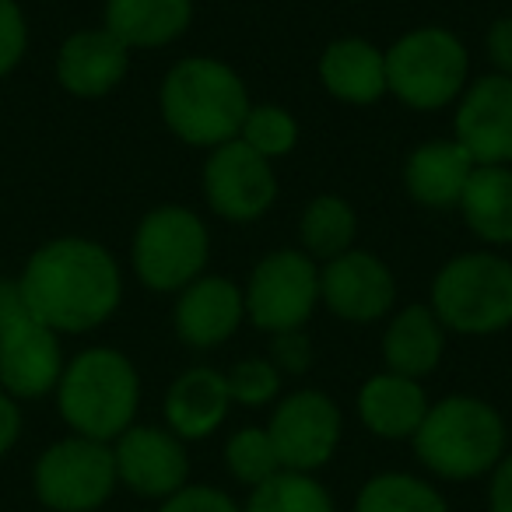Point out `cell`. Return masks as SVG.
Segmentation results:
<instances>
[{
    "mask_svg": "<svg viewBox=\"0 0 512 512\" xmlns=\"http://www.w3.org/2000/svg\"><path fill=\"white\" fill-rule=\"evenodd\" d=\"M25 309L50 330H88L120 302V274L113 256L85 239L43 246L25 267Z\"/></svg>",
    "mask_w": 512,
    "mask_h": 512,
    "instance_id": "6da1fadb",
    "label": "cell"
},
{
    "mask_svg": "<svg viewBox=\"0 0 512 512\" xmlns=\"http://www.w3.org/2000/svg\"><path fill=\"white\" fill-rule=\"evenodd\" d=\"M162 113L190 144H225L242 130L249 113L242 81L218 60H183L165 78Z\"/></svg>",
    "mask_w": 512,
    "mask_h": 512,
    "instance_id": "7a4b0ae2",
    "label": "cell"
},
{
    "mask_svg": "<svg viewBox=\"0 0 512 512\" xmlns=\"http://www.w3.org/2000/svg\"><path fill=\"white\" fill-rule=\"evenodd\" d=\"M414 446L425 467L442 477H477L498 460L505 428L488 404L449 397L425 414L414 432Z\"/></svg>",
    "mask_w": 512,
    "mask_h": 512,
    "instance_id": "3957f363",
    "label": "cell"
},
{
    "mask_svg": "<svg viewBox=\"0 0 512 512\" xmlns=\"http://www.w3.org/2000/svg\"><path fill=\"white\" fill-rule=\"evenodd\" d=\"M60 411L85 439H113L137 411V376L116 351H85L60 383Z\"/></svg>",
    "mask_w": 512,
    "mask_h": 512,
    "instance_id": "277c9868",
    "label": "cell"
},
{
    "mask_svg": "<svg viewBox=\"0 0 512 512\" xmlns=\"http://www.w3.org/2000/svg\"><path fill=\"white\" fill-rule=\"evenodd\" d=\"M435 313L463 334H488L512 320V267L498 256L470 253L435 278Z\"/></svg>",
    "mask_w": 512,
    "mask_h": 512,
    "instance_id": "5b68a950",
    "label": "cell"
},
{
    "mask_svg": "<svg viewBox=\"0 0 512 512\" xmlns=\"http://www.w3.org/2000/svg\"><path fill=\"white\" fill-rule=\"evenodd\" d=\"M386 88L414 109L446 106L463 85L467 53L449 32L421 29L386 53Z\"/></svg>",
    "mask_w": 512,
    "mask_h": 512,
    "instance_id": "8992f818",
    "label": "cell"
},
{
    "mask_svg": "<svg viewBox=\"0 0 512 512\" xmlns=\"http://www.w3.org/2000/svg\"><path fill=\"white\" fill-rule=\"evenodd\" d=\"M207 260V232L190 211L162 207L148 214L137 228L134 264L144 285L158 292H172L179 285H190Z\"/></svg>",
    "mask_w": 512,
    "mask_h": 512,
    "instance_id": "52a82bcc",
    "label": "cell"
},
{
    "mask_svg": "<svg viewBox=\"0 0 512 512\" xmlns=\"http://www.w3.org/2000/svg\"><path fill=\"white\" fill-rule=\"evenodd\" d=\"M116 456L99 439H67L46 449L36 467V488L50 509L88 512L113 491Z\"/></svg>",
    "mask_w": 512,
    "mask_h": 512,
    "instance_id": "ba28073f",
    "label": "cell"
},
{
    "mask_svg": "<svg viewBox=\"0 0 512 512\" xmlns=\"http://www.w3.org/2000/svg\"><path fill=\"white\" fill-rule=\"evenodd\" d=\"M316 295H320V278L313 260L299 253H274L256 267L246 306L256 327L288 334L313 313Z\"/></svg>",
    "mask_w": 512,
    "mask_h": 512,
    "instance_id": "9c48e42d",
    "label": "cell"
},
{
    "mask_svg": "<svg viewBox=\"0 0 512 512\" xmlns=\"http://www.w3.org/2000/svg\"><path fill=\"white\" fill-rule=\"evenodd\" d=\"M341 432V414L323 393H295L278 407L271 428V446L278 453V463L288 470H313L330 460Z\"/></svg>",
    "mask_w": 512,
    "mask_h": 512,
    "instance_id": "30bf717a",
    "label": "cell"
},
{
    "mask_svg": "<svg viewBox=\"0 0 512 512\" xmlns=\"http://www.w3.org/2000/svg\"><path fill=\"white\" fill-rule=\"evenodd\" d=\"M204 190L218 214L232 221H249L271 207L274 176L260 151H253L246 141H225L207 162Z\"/></svg>",
    "mask_w": 512,
    "mask_h": 512,
    "instance_id": "8fae6325",
    "label": "cell"
},
{
    "mask_svg": "<svg viewBox=\"0 0 512 512\" xmlns=\"http://www.w3.org/2000/svg\"><path fill=\"white\" fill-rule=\"evenodd\" d=\"M456 137L474 162H512V78H484L470 88L456 116Z\"/></svg>",
    "mask_w": 512,
    "mask_h": 512,
    "instance_id": "7c38bea8",
    "label": "cell"
},
{
    "mask_svg": "<svg viewBox=\"0 0 512 512\" xmlns=\"http://www.w3.org/2000/svg\"><path fill=\"white\" fill-rule=\"evenodd\" d=\"M60 376V348L46 323L32 313L18 316L0 334V383L15 397H39Z\"/></svg>",
    "mask_w": 512,
    "mask_h": 512,
    "instance_id": "4fadbf2b",
    "label": "cell"
},
{
    "mask_svg": "<svg viewBox=\"0 0 512 512\" xmlns=\"http://www.w3.org/2000/svg\"><path fill=\"white\" fill-rule=\"evenodd\" d=\"M320 292L344 320H376L393 306L390 271L369 253L334 256L320 278Z\"/></svg>",
    "mask_w": 512,
    "mask_h": 512,
    "instance_id": "5bb4252c",
    "label": "cell"
},
{
    "mask_svg": "<svg viewBox=\"0 0 512 512\" xmlns=\"http://www.w3.org/2000/svg\"><path fill=\"white\" fill-rule=\"evenodd\" d=\"M116 474L141 495H172L186 481V456L179 442L155 428H130L113 449Z\"/></svg>",
    "mask_w": 512,
    "mask_h": 512,
    "instance_id": "9a60e30c",
    "label": "cell"
},
{
    "mask_svg": "<svg viewBox=\"0 0 512 512\" xmlns=\"http://www.w3.org/2000/svg\"><path fill=\"white\" fill-rule=\"evenodd\" d=\"M127 71V46L113 32H78L60 50V81L74 95H106Z\"/></svg>",
    "mask_w": 512,
    "mask_h": 512,
    "instance_id": "2e32d148",
    "label": "cell"
},
{
    "mask_svg": "<svg viewBox=\"0 0 512 512\" xmlns=\"http://www.w3.org/2000/svg\"><path fill=\"white\" fill-rule=\"evenodd\" d=\"M239 316L242 299L235 285H228L225 278H204L183 292L176 309V327L183 341L197 344V348H211L239 327Z\"/></svg>",
    "mask_w": 512,
    "mask_h": 512,
    "instance_id": "e0dca14e",
    "label": "cell"
},
{
    "mask_svg": "<svg viewBox=\"0 0 512 512\" xmlns=\"http://www.w3.org/2000/svg\"><path fill=\"white\" fill-rule=\"evenodd\" d=\"M470 172H474V158L463 151V144L432 141L414 151L407 162V186L421 204L449 207L460 200Z\"/></svg>",
    "mask_w": 512,
    "mask_h": 512,
    "instance_id": "ac0fdd59",
    "label": "cell"
},
{
    "mask_svg": "<svg viewBox=\"0 0 512 512\" xmlns=\"http://www.w3.org/2000/svg\"><path fill=\"white\" fill-rule=\"evenodd\" d=\"M190 22V0H109L106 29L123 46H162Z\"/></svg>",
    "mask_w": 512,
    "mask_h": 512,
    "instance_id": "d6986e66",
    "label": "cell"
},
{
    "mask_svg": "<svg viewBox=\"0 0 512 512\" xmlns=\"http://www.w3.org/2000/svg\"><path fill=\"white\" fill-rule=\"evenodd\" d=\"M358 407H362V418L372 432L393 435V439L414 435L428 414L425 393L407 376H376L372 383H365Z\"/></svg>",
    "mask_w": 512,
    "mask_h": 512,
    "instance_id": "ffe728a7",
    "label": "cell"
},
{
    "mask_svg": "<svg viewBox=\"0 0 512 512\" xmlns=\"http://www.w3.org/2000/svg\"><path fill=\"white\" fill-rule=\"evenodd\" d=\"M323 85L348 102H376L386 92V60L362 39H344L327 50L320 64Z\"/></svg>",
    "mask_w": 512,
    "mask_h": 512,
    "instance_id": "44dd1931",
    "label": "cell"
},
{
    "mask_svg": "<svg viewBox=\"0 0 512 512\" xmlns=\"http://www.w3.org/2000/svg\"><path fill=\"white\" fill-rule=\"evenodd\" d=\"M228 407V383L211 369H193L179 379L169 390V425L186 439H200V435L214 432L218 421L225 418Z\"/></svg>",
    "mask_w": 512,
    "mask_h": 512,
    "instance_id": "7402d4cb",
    "label": "cell"
},
{
    "mask_svg": "<svg viewBox=\"0 0 512 512\" xmlns=\"http://www.w3.org/2000/svg\"><path fill=\"white\" fill-rule=\"evenodd\" d=\"M470 228L488 242H512V172L502 165H481L470 172L460 193Z\"/></svg>",
    "mask_w": 512,
    "mask_h": 512,
    "instance_id": "603a6c76",
    "label": "cell"
},
{
    "mask_svg": "<svg viewBox=\"0 0 512 512\" xmlns=\"http://www.w3.org/2000/svg\"><path fill=\"white\" fill-rule=\"evenodd\" d=\"M383 351L393 376H407V379L425 376V372L435 369V362L442 355V330L428 309L411 306L386 330Z\"/></svg>",
    "mask_w": 512,
    "mask_h": 512,
    "instance_id": "cb8c5ba5",
    "label": "cell"
},
{
    "mask_svg": "<svg viewBox=\"0 0 512 512\" xmlns=\"http://www.w3.org/2000/svg\"><path fill=\"white\" fill-rule=\"evenodd\" d=\"M246 512H334L330 495L299 470H278L256 484Z\"/></svg>",
    "mask_w": 512,
    "mask_h": 512,
    "instance_id": "d4e9b609",
    "label": "cell"
},
{
    "mask_svg": "<svg viewBox=\"0 0 512 512\" xmlns=\"http://www.w3.org/2000/svg\"><path fill=\"white\" fill-rule=\"evenodd\" d=\"M358 512H446L442 498L428 484L404 474H383L358 495Z\"/></svg>",
    "mask_w": 512,
    "mask_h": 512,
    "instance_id": "484cf974",
    "label": "cell"
},
{
    "mask_svg": "<svg viewBox=\"0 0 512 512\" xmlns=\"http://www.w3.org/2000/svg\"><path fill=\"white\" fill-rule=\"evenodd\" d=\"M302 239L313 256H341L348 242L355 239V214L337 197H320L309 204L302 218Z\"/></svg>",
    "mask_w": 512,
    "mask_h": 512,
    "instance_id": "4316f807",
    "label": "cell"
},
{
    "mask_svg": "<svg viewBox=\"0 0 512 512\" xmlns=\"http://www.w3.org/2000/svg\"><path fill=\"white\" fill-rule=\"evenodd\" d=\"M228 467L239 481L260 484L271 474H278V453L271 446V435L260 432V428H246L228 442Z\"/></svg>",
    "mask_w": 512,
    "mask_h": 512,
    "instance_id": "83f0119b",
    "label": "cell"
},
{
    "mask_svg": "<svg viewBox=\"0 0 512 512\" xmlns=\"http://www.w3.org/2000/svg\"><path fill=\"white\" fill-rule=\"evenodd\" d=\"M242 141L249 144L260 155H285L295 144V123L285 109L274 106H260L249 109L246 120H242Z\"/></svg>",
    "mask_w": 512,
    "mask_h": 512,
    "instance_id": "f1b7e54d",
    "label": "cell"
},
{
    "mask_svg": "<svg viewBox=\"0 0 512 512\" xmlns=\"http://www.w3.org/2000/svg\"><path fill=\"white\" fill-rule=\"evenodd\" d=\"M225 383L228 397L242 400V404H264L278 393V372L267 362H242Z\"/></svg>",
    "mask_w": 512,
    "mask_h": 512,
    "instance_id": "f546056e",
    "label": "cell"
},
{
    "mask_svg": "<svg viewBox=\"0 0 512 512\" xmlns=\"http://www.w3.org/2000/svg\"><path fill=\"white\" fill-rule=\"evenodd\" d=\"M25 53V18L15 0H0V74L22 60Z\"/></svg>",
    "mask_w": 512,
    "mask_h": 512,
    "instance_id": "4dcf8cb0",
    "label": "cell"
},
{
    "mask_svg": "<svg viewBox=\"0 0 512 512\" xmlns=\"http://www.w3.org/2000/svg\"><path fill=\"white\" fill-rule=\"evenodd\" d=\"M162 512H235V505L214 488H183L162 505Z\"/></svg>",
    "mask_w": 512,
    "mask_h": 512,
    "instance_id": "1f68e13d",
    "label": "cell"
},
{
    "mask_svg": "<svg viewBox=\"0 0 512 512\" xmlns=\"http://www.w3.org/2000/svg\"><path fill=\"white\" fill-rule=\"evenodd\" d=\"M488 53L505 74H512V18L498 22L495 29L488 32Z\"/></svg>",
    "mask_w": 512,
    "mask_h": 512,
    "instance_id": "d6a6232c",
    "label": "cell"
},
{
    "mask_svg": "<svg viewBox=\"0 0 512 512\" xmlns=\"http://www.w3.org/2000/svg\"><path fill=\"white\" fill-rule=\"evenodd\" d=\"M29 309H25V299H22V288L15 285V281H4L0 278V334L11 327V323L18 320V316H25Z\"/></svg>",
    "mask_w": 512,
    "mask_h": 512,
    "instance_id": "836d02e7",
    "label": "cell"
},
{
    "mask_svg": "<svg viewBox=\"0 0 512 512\" xmlns=\"http://www.w3.org/2000/svg\"><path fill=\"white\" fill-rule=\"evenodd\" d=\"M274 351H278V358L292 372H302L309 365V344H306V337H288L285 334L278 344H274Z\"/></svg>",
    "mask_w": 512,
    "mask_h": 512,
    "instance_id": "e575fe53",
    "label": "cell"
},
{
    "mask_svg": "<svg viewBox=\"0 0 512 512\" xmlns=\"http://www.w3.org/2000/svg\"><path fill=\"white\" fill-rule=\"evenodd\" d=\"M491 509L512 512V456L498 467L495 481H491Z\"/></svg>",
    "mask_w": 512,
    "mask_h": 512,
    "instance_id": "d590c367",
    "label": "cell"
},
{
    "mask_svg": "<svg viewBox=\"0 0 512 512\" xmlns=\"http://www.w3.org/2000/svg\"><path fill=\"white\" fill-rule=\"evenodd\" d=\"M18 407L8 397H0V453H8L11 442L18 439Z\"/></svg>",
    "mask_w": 512,
    "mask_h": 512,
    "instance_id": "8d00e7d4",
    "label": "cell"
}]
</instances>
